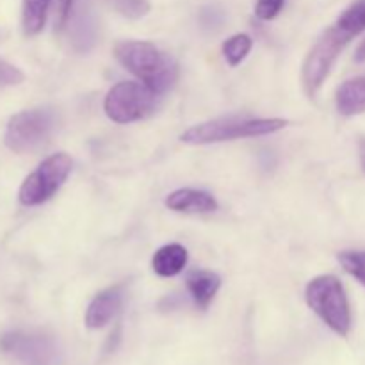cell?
<instances>
[{"mask_svg": "<svg viewBox=\"0 0 365 365\" xmlns=\"http://www.w3.org/2000/svg\"><path fill=\"white\" fill-rule=\"evenodd\" d=\"M339 262L346 273L355 277L360 284L365 285V252H341Z\"/></svg>", "mask_w": 365, "mask_h": 365, "instance_id": "18", "label": "cell"}, {"mask_svg": "<svg viewBox=\"0 0 365 365\" xmlns=\"http://www.w3.org/2000/svg\"><path fill=\"white\" fill-rule=\"evenodd\" d=\"M0 351L14 356L25 365H52L56 360V346L45 335L9 331L0 337Z\"/></svg>", "mask_w": 365, "mask_h": 365, "instance_id": "8", "label": "cell"}, {"mask_svg": "<svg viewBox=\"0 0 365 365\" xmlns=\"http://www.w3.org/2000/svg\"><path fill=\"white\" fill-rule=\"evenodd\" d=\"M307 305L323 319L328 328L341 337H346L351 330V310L348 296L341 280L331 274L317 277L307 285Z\"/></svg>", "mask_w": 365, "mask_h": 365, "instance_id": "3", "label": "cell"}, {"mask_svg": "<svg viewBox=\"0 0 365 365\" xmlns=\"http://www.w3.org/2000/svg\"><path fill=\"white\" fill-rule=\"evenodd\" d=\"M359 152H360V164H362V170H364V173H365V138L360 139Z\"/></svg>", "mask_w": 365, "mask_h": 365, "instance_id": "25", "label": "cell"}, {"mask_svg": "<svg viewBox=\"0 0 365 365\" xmlns=\"http://www.w3.org/2000/svg\"><path fill=\"white\" fill-rule=\"evenodd\" d=\"M121 302H123V291L120 285L106 289L98 292L89 303L86 312V327L91 330H100L113 321V317L120 312Z\"/></svg>", "mask_w": 365, "mask_h": 365, "instance_id": "10", "label": "cell"}, {"mask_svg": "<svg viewBox=\"0 0 365 365\" xmlns=\"http://www.w3.org/2000/svg\"><path fill=\"white\" fill-rule=\"evenodd\" d=\"M71 171V159L66 153H53L46 157L24 180L18 200L25 207H36L48 202L66 182Z\"/></svg>", "mask_w": 365, "mask_h": 365, "instance_id": "6", "label": "cell"}, {"mask_svg": "<svg viewBox=\"0 0 365 365\" xmlns=\"http://www.w3.org/2000/svg\"><path fill=\"white\" fill-rule=\"evenodd\" d=\"M56 128L57 113L50 107L21 110L7 121L4 143L14 153H31L45 146Z\"/></svg>", "mask_w": 365, "mask_h": 365, "instance_id": "4", "label": "cell"}, {"mask_svg": "<svg viewBox=\"0 0 365 365\" xmlns=\"http://www.w3.org/2000/svg\"><path fill=\"white\" fill-rule=\"evenodd\" d=\"M355 61H356V63H365V39L362 43H360L359 48H356Z\"/></svg>", "mask_w": 365, "mask_h": 365, "instance_id": "24", "label": "cell"}, {"mask_svg": "<svg viewBox=\"0 0 365 365\" xmlns=\"http://www.w3.org/2000/svg\"><path fill=\"white\" fill-rule=\"evenodd\" d=\"M155 96V93L141 82H118L107 93L103 110L114 123H132L152 113Z\"/></svg>", "mask_w": 365, "mask_h": 365, "instance_id": "7", "label": "cell"}, {"mask_svg": "<svg viewBox=\"0 0 365 365\" xmlns=\"http://www.w3.org/2000/svg\"><path fill=\"white\" fill-rule=\"evenodd\" d=\"M285 0H257L255 14L260 20H273L284 7Z\"/></svg>", "mask_w": 365, "mask_h": 365, "instance_id": "21", "label": "cell"}, {"mask_svg": "<svg viewBox=\"0 0 365 365\" xmlns=\"http://www.w3.org/2000/svg\"><path fill=\"white\" fill-rule=\"evenodd\" d=\"M68 34H70L71 48L78 53H88L89 50L95 48L98 41V21L95 14L89 9H77L68 20Z\"/></svg>", "mask_w": 365, "mask_h": 365, "instance_id": "9", "label": "cell"}, {"mask_svg": "<svg viewBox=\"0 0 365 365\" xmlns=\"http://www.w3.org/2000/svg\"><path fill=\"white\" fill-rule=\"evenodd\" d=\"M223 11H220L217 7H203L202 13H200V24H202V27L207 29V31H216V29H220L221 25H223Z\"/></svg>", "mask_w": 365, "mask_h": 365, "instance_id": "22", "label": "cell"}, {"mask_svg": "<svg viewBox=\"0 0 365 365\" xmlns=\"http://www.w3.org/2000/svg\"><path fill=\"white\" fill-rule=\"evenodd\" d=\"M187 291L191 294V298L195 299L196 305L200 309H207V307L212 303L214 296L217 294L221 287V278L220 274L212 273V271H191L187 274Z\"/></svg>", "mask_w": 365, "mask_h": 365, "instance_id": "12", "label": "cell"}, {"mask_svg": "<svg viewBox=\"0 0 365 365\" xmlns=\"http://www.w3.org/2000/svg\"><path fill=\"white\" fill-rule=\"evenodd\" d=\"M166 207L177 212L207 214L217 210V202L212 195L198 189H178L166 198Z\"/></svg>", "mask_w": 365, "mask_h": 365, "instance_id": "11", "label": "cell"}, {"mask_svg": "<svg viewBox=\"0 0 365 365\" xmlns=\"http://www.w3.org/2000/svg\"><path fill=\"white\" fill-rule=\"evenodd\" d=\"M50 0H24L21 6V25L27 36H36L46 24Z\"/></svg>", "mask_w": 365, "mask_h": 365, "instance_id": "15", "label": "cell"}, {"mask_svg": "<svg viewBox=\"0 0 365 365\" xmlns=\"http://www.w3.org/2000/svg\"><path fill=\"white\" fill-rule=\"evenodd\" d=\"M110 4H113V7L118 13L127 18H132V20L143 18L150 11L148 0H110Z\"/></svg>", "mask_w": 365, "mask_h": 365, "instance_id": "19", "label": "cell"}, {"mask_svg": "<svg viewBox=\"0 0 365 365\" xmlns=\"http://www.w3.org/2000/svg\"><path fill=\"white\" fill-rule=\"evenodd\" d=\"M285 127L287 121L280 118H221V120L195 125L185 130L180 139L187 145H212V143L274 134Z\"/></svg>", "mask_w": 365, "mask_h": 365, "instance_id": "2", "label": "cell"}, {"mask_svg": "<svg viewBox=\"0 0 365 365\" xmlns=\"http://www.w3.org/2000/svg\"><path fill=\"white\" fill-rule=\"evenodd\" d=\"M114 56L155 95L173 88L178 78L177 63L152 43L121 41L114 46Z\"/></svg>", "mask_w": 365, "mask_h": 365, "instance_id": "1", "label": "cell"}, {"mask_svg": "<svg viewBox=\"0 0 365 365\" xmlns=\"http://www.w3.org/2000/svg\"><path fill=\"white\" fill-rule=\"evenodd\" d=\"M253 41L248 34H235L223 43V56L230 66H237L252 50Z\"/></svg>", "mask_w": 365, "mask_h": 365, "instance_id": "16", "label": "cell"}, {"mask_svg": "<svg viewBox=\"0 0 365 365\" xmlns=\"http://www.w3.org/2000/svg\"><path fill=\"white\" fill-rule=\"evenodd\" d=\"M187 264V250L182 245H166L155 252L152 259V267L159 277L171 278L182 273Z\"/></svg>", "mask_w": 365, "mask_h": 365, "instance_id": "13", "label": "cell"}, {"mask_svg": "<svg viewBox=\"0 0 365 365\" xmlns=\"http://www.w3.org/2000/svg\"><path fill=\"white\" fill-rule=\"evenodd\" d=\"M337 110L342 116L365 113V75L346 81L337 89Z\"/></svg>", "mask_w": 365, "mask_h": 365, "instance_id": "14", "label": "cell"}, {"mask_svg": "<svg viewBox=\"0 0 365 365\" xmlns=\"http://www.w3.org/2000/svg\"><path fill=\"white\" fill-rule=\"evenodd\" d=\"M75 0H56V14H57V29L66 27L68 20L73 11Z\"/></svg>", "mask_w": 365, "mask_h": 365, "instance_id": "23", "label": "cell"}, {"mask_svg": "<svg viewBox=\"0 0 365 365\" xmlns=\"http://www.w3.org/2000/svg\"><path fill=\"white\" fill-rule=\"evenodd\" d=\"M337 25L353 36H359L360 32L365 31V0H360V2L353 4L349 9H346L337 20Z\"/></svg>", "mask_w": 365, "mask_h": 365, "instance_id": "17", "label": "cell"}, {"mask_svg": "<svg viewBox=\"0 0 365 365\" xmlns=\"http://www.w3.org/2000/svg\"><path fill=\"white\" fill-rule=\"evenodd\" d=\"M24 81V71L14 66V64H11L9 61L0 57V86H18Z\"/></svg>", "mask_w": 365, "mask_h": 365, "instance_id": "20", "label": "cell"}, {"mask_svg": "<svg viewBox=\"0 0 365 365\" xmlns=\"http://www.w3.org/2000/svg\"><path fill=\"white\" fill-rule=\"evenodd\" d=\"M353 38L355 36L349 34L342 27H339L337 24L321 36V39L312 46V50L307 56L305 63H303L302 81L307 95L314 96L319 91V88L327 81L328 73H330L331 66L335 64L337 57L341 56L344 46Z\"/></svg>", "mask_w": 365, "mask_h": 365, "instance_id": "5", "label": "cell"}]
</instances>
